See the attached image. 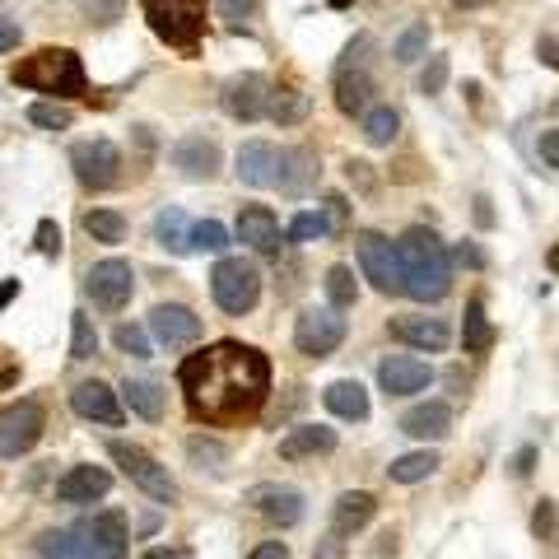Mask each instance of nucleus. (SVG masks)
<instances>
[{"instance_id":"obj_14","label":"nucleus","mask_w":559,"mask_h":559,"mask_svg":"<svg viewBox=\"0 0 559 559\" xmlns=\"http://www.w3.org/2000/svg\"><path fill=\"white\" fill-rule=\"evenodd\" d=\"M219 103H224V112H229L233 122H261L266 117V103H271V80L257 75V70H243V75H233L224 84Z\"/></svg>"},{"instance_id":"obj_48","label":"nucleus","mask_w":559,"mask_h":559,"mask_svg":"<svg viewBox=\"0 0 559 559\" xmlns=\"http://www.w3.org/2000/svg\"><path fill=\"white\" fill-rule=\"evenodd\" d=\"M80 10L94 19V24H117L126 10V0H80Z\"/></svg>"},{"instance_id":"obj_30","label":"nucleus","mask_w":559,"mask_h":559,"mask_svg":"<svg viewBox=\"0 0 559 559\" xmlns=\"http://www.w3.org/2000/svg\"><path fill=\"white\" fill-rule=\"evenodd\" d=\"M122 401H126L131 410H136L140 420H150V424L164 420V406H168L164 387H159L154 378H131V382L122 387Z\"/></svg>"},{"instance_id":"obj_31","label":"nucleus","mask_w":559,"mask_h":559,"mask_svg":"<svg viewBox=\"0 0 559 559\" xmlns=\"http://www.w3.org/2000/svg\"><path fill=\"white\" fill-rule=\"evenodd\" d=\"M191 219L182 215L178 205H168V210H159L154 215V243L164 247V252H173V257H187L191 252Z\"/></svg>"},{"instance_id":"obj_49","label":"nucleus","mask_w":559,"mask_h":559,"mask_svg":"<svg viewBox=\"0 0 559 559\" xmlns=\"http://www.w3.org/2000/svg\"><path fill=\"white\" fill-rule=\"evenodd\" d=\"M322 215H327V229L331 233H341L345 224H350V201H345L341 191H331L327 201H322Z\"/></svg>"},{"instance_id":"obj_19","label":"nucleus","mask_w":559,"mask_h":559,"mask_svg":"<svg viewBox=\"0 0 559 559\" xmlns=\"http://www.w3.org/2000/svg\"><path fill=\"white\" fill-rule=\"evenodd\" d=\"M322 178V164H317V150L308 145H294V150H280V168H275V187L285 196H308Z\"/></svg>"},{"instance_id":"obj_59","label":"nucleus","mask_w":559,"mask_h":559,"mask_svg":"<svg viewBox=\"0 0 559 559\" xmlns=\"http://www.w3.org/2000/svg\"><path fill=\"white\" fill-rule=\"evenodd\" d=\"M476 224H480V229H494V210H490V196H476Z\"/></svg>"},{"instance_id":"obj_28","label":"nucleus","mask_w":559,"mask_h":559,"mask_svg":"<svg viewBox=\"0 0 559 559\" xmlns=\"http://www.w3.org/2000/svg\"><path fill=\"white\" fill-rule=\"evenodd\" d=\"M322 401H327V410L336 415V420H350V424H364L369 420V392H364V382H355V378H336L322 392Z\"/></svg>"},{"instance_id":"obj_17","label":"nucleus","mask_w":559,"mask_h":559,"mask_svg":"<svg viewBox=\"0 0 559 559\" xmlns=\"http://www.w3.org/2000/svg\"><path fill=\"white\" fill-rule=\"evenodd\" d=\"M238 243H247L261 257H280L285 233H280V219H275L271 205H243L238 210Z\"/></svg>"},{"instance_id":"obj_29","label":"nucleus","mask_w":559,"mask_h":559,"mask_svg":"<svg viewBox=\"0 0 559 559\" xmlns=\"http://www.w3.org/2000/svg\"><path fill=\"white\" fill-rule=\"evenodd\" d=\"M494 341H499V327L485 317V299H471L462 317V350L466 355H490Z\"/></svg>"},{"instance_id":"obj_15","label":"nucleus","mask_w":559,"mask_h":559,"mask_svg":"<svg viewBox=\"0 0 559 559\" xmlns=\"http://www.w3.org/2000/svg\"><path fill=\"white\" fill-rule=\"evenodd\" d=\"M150 336L159 345H168V350H187V345H196L205 336V322L191 313L187 303H159L150 313Z\"/></svg>"},{"instance_id":"obj_52","label":"nucleus","mask_w":559,"mask_h":559,"mask_svg":"<svg viewBox=\"0 0 559 559\" xmlns=\"http://www.w3.org/2000/svg\"><path fill=\"white\" fill-rule=\"evenodd\" d=\"M219 5V19H229V24H243L247 14L257 10V0H215Z\"/></svg>"},{"instance_id":"obj_18","label":"nucleus","mask_w":559,"mask_h":559,"mask_svg":"<svg viewBox=\"0 0 559 559\" xmlns=\"http://www.w3.org/2000/svg\"><path fill=\"white\" fill-rule=\"evenodd\" d=\"M173 168H178L187 182H210L219 178V164H224V154H219V145L210 136H182L178 145H173Z\"/></svg>"},{"instance_id":"obj_58","label":"nucleus","mask_w":559,"mask_h":559,"mask_svg":"<svg viewBox=\"0 0 559 559\" xmlns=\"http://www.w3.org/2000/svg\"><path fill=\"white\" fill-rule=\"evenodd\" d=\"M536 52H541V61H546L550 70H559V42L555 38H541L536 42Z\"/></svg>"},{"instance_id":"obj_5","label":"nucleus","mask_w":559,"mask_h":559,"mask_svg":"<svg viewBox=\"0 0 559 559\" xmlns=\"http://www.w3.org/2000/svg\"><path fill=\"white\" fill-rule=\"evenodd\" d=\"M210 294L229 317H247L261 303V271L247 257H219L210 271Z\"/></svg>"},{"instance_id":"obj_47","label":"nucleus","mask_w":559,"mask_h":559,"mask_svg":"<svg viewBox=\"0 0 559 559\" xmlns=\"http://www.w3.org/2000/svg\"><path fill=\"white\" fill-rule=\"evenodd\" d=\"M33 247H38L47 261L61 257V224H56V219H38V229H33Z\"/></svg>"},{"instance_id":"obj_42","label":"nucleus","mask_w":559,"mask_h":559,"mask_svg":"<svg viewBox=\"0 0 559 559\" xmlns=\"http://www.w3.org/2000/svg\"><path fill=\"white\" fill-rule=\"evenodd\" d=\"M187 243H191V252H224L229 247V229L219 219H196Z\"/></svg>"},{"instance_id":"obj_56","label":"nucleus","mask_w":559,"mask_h":559,"mask_svg":"<svg viewBox=\"0 0 559 559\" xmlns=\"http://www.w3.org/2000/svg\"><path fill=\"white\" fill-rule=\"evenodd\" d=\"M247 559H289V546H285V541H261V546L252 550Z\"/></svg>"},{"instance_id":"obj_40","label":"nucleus","mask_w":559,"mask_h":559,"mask_svg":"<svg viewBox=\"0 0 559 559\" xmlns=\"http://www.w3.org/2000/svg\"><path fill=\"white\" fill-rule=\"evenodd\" d=\"M28 122L42 126V131H70L75 112L66 103H56V98H42V103H28Z\"/></svg>"},{"instance_id":"obj_53","label":"nucleus","mask_w":559,"mask_h":559,"mask_svg":"<svg viewBox=\"0 0 559 559\" xmlns=\"http://www.w3.org/2000/svg\"><path fill=\"white\" fill-rule=\"evenodd\" d=\"M313 559H345V536L341 532H327L322 541H317Z\"/></svg>"},{"instance_id":"obj_21","label":"nucleus","mask_w":559,"mask_h":559,"mask_svg":"<svg viewBox=\"0 0 559 559\" xmlns=\"http://www.w3.org/2000/svg\"><path fill=\"white\" fill-rule=\"evenodd\" d=\"M108 490H112L108 466H70L66 476L56 480V499L61 504H94V499H108Z\"/></svg>"},{"instance_id":"obj_10","label":"nucleus","mask_w":559,"mask_h":559,"mask_svg":"<svg viewBox=\"0 0 559 559\" xmlns=\"http://www.w3.org/2000/svg\"><path fill=\"white\" fill-rule=\"evenodd\" d=\"M84 289H89L94 308H103V313H122L126 303H131V294H136V271H131V261H122V257H103V261L89 266Z\"/></svg>"},{"instance_id":"obj_13","label":"nucleus","mask_w":559,"mask_h":559,"mask_svg":"<svg viewBox=\"0 0 559 559\" xmlns=\"http://www.w3.org/2000/svg\"><path fill=\"white\" fill-rule=\"evenodd\" d=\"M341 341H345V317H341V308H308V313L294 322V345H299V355H308V359H327V355H336L341 350Z\"/></svg>"},{"instance_id":"obj_55","label":"nucleus","mask_w":559,"mask_h":559,"mask_svg":"<svg viewBox=\"0 0 559 559\" xmlns=\"http://www.w3.org/2000/svg\"><path fill=\"white\" fill-rule=\"evenodd\" d=\"M532 466H536V443H527V448H522L518 457H513V476L527 480V476H532Z\"/></svg>"},{"instance_id":"obj_33","label":"nucleus","mask_w":559,"mask_h":559,"mask_svg":"<svg viewBox=\"0 0 559 559\" xmlns=\"http://www.w3.org/2000/svg\"><path fill=\"white\" fill-rule=\"evenodd\" d=\"M308 112H313V98L303 94V89H275L271 84V103H266V117H271V122L299 126Z\"/></svg>"},{"instance_id":"obj_32","label":"nucleus","mask_w":559,"mask_h":559,"mask_svg":"<svg viewBox=\"0 0 559 559\" xmlns=\"http://www.w3.org/2000/svg\"><path fill=\"white\" fill-rule=\"evenodd\" d=\"M438 452L420 448V452H406V457H392V466H387V480H396V485H420V480H429L438 471Z\"/></svg>"},{"instance_id":"obj_4","label":"nucleus","mask_w":559,"mask_h":559,"mask_svg":"<svg viewBox=\"0 0 559 559\" xmlns=\"http://www.w3.org/2000/svg\"><path fill=\"white\" fill-rule=\"evenodd\" d=\"M373 38L369 33H359L345 56L336 61V108L345 117H364L373 108V94H378V80H373Z\"/></svg>"},{"instance_id":"obj_45","label":"nucleus","mask_w":559,"mask_h":559,"mask_svg":"<svg viewBox=\"0 0 559 559\" xmlns=\"http://www.w3.org/2000/svg\"><path fill=\"white\" fill-rule=\"evenodd\" d=\"M112 341H117V350L131 359H150V336H145V327H136V322H122V327L112 331Z\"/></svg>"},{"instance_id":"obj_9","label":"nucleus","mask_w":559,"mask_h":559,"mask_svg":"<svg viewBox=\"0 0 559 559\" xmlns=\"http://www.w3.org/2000/svg\"><path fill=\"white\" fill-rule=\"evenodd\" d=\"M70 536L80 541V550L89 559H126L131 555V527H126L122 508H103L94 518H84Z\"/></svg>"},{"instance_id":"obj_60","label":"nucleus","mask_w":559,"mask_h":559,"mask_svg":"<svg viewBox=\"0 0 559 559\" xmlns=\"http://www.w3.org/2000/svg\"><path fill=\"white\" fill-rule=\"evenodd\" d=\"M14 294H19V280H5V285H0V313L14 303Z\"/></svg>"},{"instance_id":"obj_62","label":"nucleus","mask_w":559,"mask_h":559,"mask_svg":"<svg viewBox=\"0 0 559 559\" xmlns=\"http://www.w3.org/2000/svg\"><path fill=\"white\" fill-rule=\"evenodd\" d=\"M546 266H550V275H555V280H559V243L546 252Z\"/></svg>"},{"instance_id":"obj_44","label":"nucleus","mask_w":559,"mask_h":559,"mask_svg":"<svg viewBox=\"0 0 559 559\" xmlns=\"http://www.w3.org/2000/svg\"><path fill=\"white\" fill-rule=\"evenodd\" d=\"M38 559H89L80 550V541L70 532H42L38 536Z\"/></svg>"},{"instance_id":"obj_12","label":"nucleus","mask_w":559,"mask_h":559,"mask_svg":"<svg viewBox=\"0 0 559 559\" xmlns=\"http://www.w3.org/2000/svg\"><path fill=\"white\" fill-rule=\"evenodd\" d=\"M42 429H47V410L38 401H14V406H5L0 410V457L14 462V457L33 452Z\"/></svg>"},{"instance_id":"obj_61","label":"nucleus","mask_w":559,"mask_h":559,"mask_svg":"<svg viewBox=\"0 0 559 559\" xmlns=\"http://www.w3.org/2000/svg\"><path fill=\"white\" fill-rule=\"evenodd\" d=\"M14 382H19V369H0V392H10Z\"/></svg>"},{"instance_id":"obj_34","label":"nucleus","mask_w":559,"mask_h":559,"mask_svg":"<svg viewBox=\"0 0 559 559\" xmlns=\"http://www.w3.org/2000/svg\"><path fill=\"white\" fill-rule=\"evenodd\" d=\"M187 462L196 466V471H210V476H224V466H229V448L219 443V438H205V434H196V438H187Z\"/></svg>"},{"instance_id":"obj_11","label":"nucleus","mask_w":559,"mask_h":559,"mask_svg":"<svg viewBox=\"0 0 559 559\" xmlns=\"http://www.w3.org/2000/svg\"><path fill=\"white\" fill-rule=\"evenodd\" d=\"M355 252H359V271L378 294H401V266H396V243L378 229L355 233Z\"/></svg>"},{"instance_id":"obj_50","label":"nucleus","mask_w":559,"mask_h":559,"mask_svg":"<svg viewBox=\"0 0 559 559\" xmlns=\"http://www.w3.org/2000/svg\"><path fill=\"white\" fill-rule=\"evenodd\" d=\"M536 154H541V164L555 168V173H559V126L541 131V140H536Z\"/></svg>"},{"instance_id":"obj_1","label":"nucleus","mask_w":559,"mask_h":559,"mask_svg":"<svg viewBox=\"0 0 559 559\" xmlns=\"http://www.w3.org/2000/svg\"><path fill=\"white\" fill-rule=\"evenodd\" d=\"M187 410L201 424H238L257 415L271 392V359L257 345L215 341L178 364Z\"/></svg>"},{"instance_id":"obj_3","label":"nucleus","mask_w":559,"mask_h":559,"mask_svg":"<svg viewBox=\"0 0 559 559\" xmlns=\"http://www.w3.org/2000/svg\"><path fill=\"white\" fill-rule=\"evenodd\" d=\"M10 80L19 84V89L56 98V103L89 94V70H84L80 52H70V47H38V52L24 56V61L10 70Z\"/></svg>"},{"instance_id":"obj_27","label":"nucleus","mask_w":559,"mask_h":559,"mask_svg":"<svg viewBox=\"0 0 559 559\" xmlns=\"http://www.w3.org/2000/svg\"><path fill=\"white\" fill-rule=\"evenodd\" d=\"M336 452V429L327 424H299V429H289L280 438V457L285 462H303V457H327Z\"/></svg>"},{"instance_id":"obj_16","label":"nucleus","mask_w":559,"mask_h":559,"mask_svg":"<svg viewBox=\"0 0 559 559\" xmlns=\"http://www.w3.org/2000/svg\"><path fill=\"white\" fill-rule=\"evenodd\" d=\"M247 504L257 508L266 522H275V527H294V522H303V490L280 485V480L252 485V490H247Z\"/></svg>"},{"instance_id":"obj_37","label":"nucleus","mask_w":559,"mask_h":559,"mask_svg":"<svg viewBox=\"0 0 559 559\" xmlns=\"http://www.w3.org/2000/svg\"><path fill=\"white\" fill-rule=\"evenodd\" d=\"M84 233H89L94 243L117 247V243H126V219L117 215V210H89V215H84Z\"/></svg>"},{"instance_id":"obj_63","label":"nucleus","mask_w":559,"mask_h":559,"mask_svg":"<svg viewBox=\"0 0 559 559\" xmlns=\"http://www.w3.org/2000/svg\"><path fill=\"white\" fill-rule=\"evenodd\" d=\"M331 10H350V5H355V0H327Z\"/></svg>"},{"instance_id":"obj_20","label":"nucleus","mask_w":559,"mask_h":559,"mask_svg":"<svg viewBox=\"0 0 559 559\" xmlns=\"http://www.w3.org/2000/svg\"><path fill=\"white\" fill-rule=\"evenodd\" d=\"M378 382L387 396H415L434 382V369L424 359H410V355H392L378 364Z\"/></svg>"},{"instance_id":"obj_35","label":"nucleus","mask_w":559,"mask_h":559,"mask_svg":"<svg viewBox=\"0 0 559 559\" xmlns=\"http://www.w3.org/2000/svg\"><path fill=\"white\" fill-rule=\"evenodd\" d=\"M396 136H401V112L396 108H369L364 112V140H369L373 150H387Z\"/></svg>"},{"instance_id":"obj_41","label":"nucleus","mask_w":559,"mask_h":559,"mask_svg":"<svg viewBox=\"0 0 559 559\" xmlns=\"http://www.w3.org/2000/svg\"><path fill=\"white\" fill-rule=\"evenodd\" d=\"M532 536L541 546L559 550V504L555 499H541V504L532 508Z\"/></svg>"},{"instance_id":"obj_22","label":"nucleus","mask_w":559,"mask_h":559,"mask_svg":"<svg viewBox=\"0 0 559 559\" xmlns=\"http://www.w3.org/2000/svg\"><path fill=\"white\" fill-rule=\"evenodd\" d=\"M70 410L80 415V420H94V424H122V401L112 392L108 382H80L75 392H70Z\"/></svg>"},{"instance_id":"obj_6","label":"nucleus","mask_w":559,"mask_h":559,"mask_svg":"<svg viewBox=\"0 0 559 559\" xmlns=\"http://www.w3.org/2000/svg\"><path fill=\"white\" fill-rule=\"evenodd\" d=\"M145 19L168 47L196 52L205 33V0H145Z\"/></svg>"},{"instance_id":"obj_8","label":"nucleus","mask_w":559,"mask_h":559,"mask_svg":"<svg viewBox=\"0 0 559 559\" xmlns=\"http://www.w3.org/2000/svg\"><path fill=\"white\" fill-rule=\"evenodd\" d=\"M70 168H75V182L84 191H112L122 182V150L108 136L75 140L70 145Z\"/></svg>"},{"instance_id":"obj_51","label":"nucleus","mask_w":559,"mask_h":559,"mask_svg":"<svg viewBox=\"0 0 559 559\" xmlns=\"http://www.w3.org/2000/svg\"><path fill=\"white\" fill-rule=\"evenodd\" d=\"M448 257L457 261V266H471V271H485V252H480L476 243H457V247L448 252Z\"/></svg>"},{"instance_id":"obj_23","label":"nucleus","mask_w":559,"mask_h":559,"mask_svg":"<svg viewBox=\"0 0 559 559\" xmlns=\"http://www.w3.org/2000/svg\"><path fill=\"white\" fill-rule=\"evenodd\" d=\"M275 168H280V150H275L271 140H247L243 150H238V182L243 187H257V191H266V187H275Z\"/></svg>"},{"instance_id":"obj_24","label":"nucleus","mask_w":559,"mask_h":559,"mask_svg":"<svg viewBox=\"0 0 559 559\" xmlns=\"http://www.w3.org/2000/svg\"><path fill=\"white\" fill-rule=\"evenodd\" d=\"M401 434L420 438V443H438L452 434V406L448 401H420L401 415Z\"/></svg>"},{"instance_id":"obj_38","label":"nucleus","mask_w":559,"mask_h":559,"mask_svg":"<svg viewBox=\"0 0 559 559\" xmlns=\"http://www.w3.org/2000/svg\"><path fill=\"white\" fill-rule=\"evenodd\" d=\"M392 56L401 61V66H415V61H424V56H429V24L401 28V38L392 42Z\"/></svg>"},{"instance_id":"obj_57","label":"nucleus","mask_w":559,"mask_h":559,"mask_svg":"<svg viewBox=\"0 0 559 559\" xmlns=\"http://www.w3.org/2000/svg\"><path fill=\"white\" fill-rule=\"evenodd\" d=\"M345 173H350V182H359L364 191H373V173H369V164H359V159H350V164H345Z\"/></svg>"},{"instance_id":"obj_7","label":"nucleus","mask_w":559,"mask_h":559,"mask_svg":"<svg viewBox=\"0 0 559 559\" xmlns=\"http://www.w3.org/2000/svg\"><path fill=\"white\" fill-rule=\"evenodd\" d=\"M108 457L126 471V480L140 494H150L154 504H178V480L168 476V466H159L140 443H108Z\"/></svg>"},{"instance_id":"obj_26","label":"nucleus","mask_w":559,"mask_h":559,"mask_svg":"<svg viewBox=\"0 0 559 559\" xmlns=\"http://www.w3.org/2000/svg\"><path fill=\"white\" fill-rule=\"evenodd\" d=\"M373 518H378V499H373L369 490H345L341 499L331 504V532H341V536L364 532Z\"/></svg>"},{"instance_id":"obj_43","label":"nucleus","mask_w":559,"mask_h":559,"mask_svg":"<svg viewBox=\"0 0 559 559\" xmlns=\"http://www.w3.org/2000/svg\"><path fill=\"white\" fill-rule=\"evenodd\" d=\"M313 238H331L327 215L322 210H299L289 219V243H313Z\"/></svg>"},{"instance_id":"obj_54","label":"nucleus","mask_w":559,"mask_h":559,"mask_svg":"<svg viewBox=\"0 0 559 559\" xmlns=\"http://www.w3.org/2000/svg\"><path fill=\"white\" fill-rule=\"evenodd\" d=\"M19 38H24V33H19V24L0 14V52H14V47H19Z\"/></svg>"},{"instance_id":"obj_39","label":"nucleus","mask_w":559,"mask_h":559,"mask_svg":"<svg viewBox=\"0 0 559 559\" xmlns=\"http://www.w3.org/2000/svg\"><path fill=\"white\" fill-rule=\"evenodd\" d=\"M98 355V331L89 313H70V359H94Z\"/></svg>"},{"instance_id":"obj_36","label":"nucleus","mask_w":559,"mask_h":559,"mask_svg":"<svg viewBox=\"0 0 559 559\" xmlns=\"http://www.w3.org/2000/svg\"><path fill=\"white\" fill-rule=\"evenodd\" d=\"M322 289H327V303H331V308H341V313L359 303V280H355V271H350V266H331L327 280H322Z\"/></svg>"},{"instance_id":"obj_2","label":"nucleus","mask_w":559,"mask_h":559,"mask_svg":"<svg viewBox=\"0 0 559 559\" xmlns=\"http://www.w3.org/2000/svg\"><path fill=\"white\" fill-rule=\"evenodd\" d=\"M396 266H401V294H410L415 303H438L448 299L452 289V257L448 243L424 224H410L396 238Z\"/></svg>"},{"instance_id":"obj_25","label":"nucleus","mask_w":559,"mask_h":559,"mask_svg":"<svg viewBox=\"0 0 559 559\" xmlns=\"http://www.w3.org/2000/svg\"><path fill=\"white\" fill-rule=\"evenodd\" d=\"M387 331H392L396 341L415 345V350H429V355L448 350V341H452L448 322H438V317H392V327Z\"/></svg>"},{"instance_id":"obj_46","label":"nucleus","mask_w":559,"mask_h":559,"mask_svg":"<svg viewBox=\"0 0 559 559\" xmlns=\"http://www.w3.org/2000/svg\"><path fill=\"white\" fill-rule=\"evenodd\" d=\"M443 89H448V56L434 52L420 70V94H443Z\"/></svg>"}]
</instances>
